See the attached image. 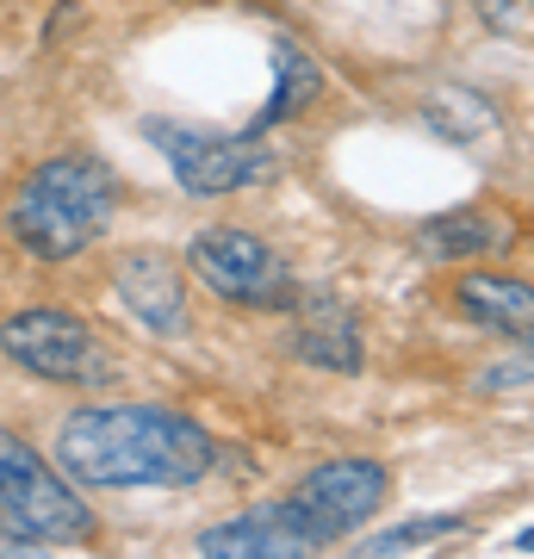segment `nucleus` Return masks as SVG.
Returning <instances> with one entry per match:
<instances>
[{"instance_id": "nucleus-2", "label": "nucleus", "mask_w": 534, "mask_h": 559, "mask_svg": "<svg viewBox=\"0 0 534 559\" xmlns=\"http://www.w3.org/2000/svg\"><path fill=\"white\" fill-rule=\"evenodd\" d=\"M124 180L112 175V162H99L94 150H69V156H44L32 175L13 187L7 200V230L25 255L38 261H75L81 249H94L112 218H119Z\"/></svg>"}, {"instance_id": "nucleus-1", "label": "nucleus", "mask_w": 534, "mask_h": 559, "mask_svg": "<svg viewBox=\"0 0 534 559\" xmlns=\"http://www.w3.org/2000/svg\"><path fill=\"white\" fill-rule=\"evenodd\" d=\"M57 466L94 491H150L199 485L218 466V441L162 404H87L57 429Z\"/></svg>"}, {"instance_id": "nucleus-11", "label": "nucleus", "mask_w": 534, "mask_h": 559, "mask_svg": "<svg viewBox=\"0 0 534 559\" xmlns=\"http://www.w3.org/2000/svg\"><path fill=\"white\" fill-rule=\"evenodd\" d=\"M454 305L466 311L473 323L497 330V336L515 342V355H529V318H534V299L522 280H503V274H460V293Z\"/></svg>"}, {"instance_id": "nucleus-5", "label": "nucleus", "mask_w": 534, "mask_h": 559, "mask_svg": "<svg viewBox=\"0 0 534 559\" xmlns=\"http://www.w3.org/2000/svg\"><path fill=\"white\" fill-rule=\"evenodd\" d=\"M187 267L199 274V286L212 293V299L237 305V311H293L298 305V280L286 267V255H274L261 237L249 230H199L187 242Z\"/></svg>"}, {"instance_id": "nucleus-8", "label": "nucleus", "mask_w": 534, "mask_h": 559, "mask_svg": "<svg viewBox=\"0 0 534 559\" xmlns=\"http://www.w3.org/2000/svg\"><path fill=\"white\" fill-rule=\"evenodd\" d=\"M112 286H119L124 311L150 330V336H180L187 330V286H180V267L156 249H131V255L112 267Z\"/></svg>"}, {"instance_id": "nucleus-4", "label": "nucleus", "mask_w": 534, "mask_h": 559, "mask_svg": "<svg viewBox=\"0 0 534 559\" xmlns=\"http://www.w3.org/2000/svg\"><path fill=\"white\" fill-rule=\"evenodd\" d=\"M0 348L13 367L38 373L50 385H112L119 360L94 336V323L62 311V305H25L0 323Z\"/></svg>"}, {"instance_id": "nucleus-10", "label": "nucleus", "mask_w": 534, "mask_h": 559, "mask_svg": "<svg viewBox=\"0 0 534 559\" xmlns=\"http://www.w3.org/2000/svg\"><path fill=\"white\" fill-rule=\"evenodd\" d=\"M199 554L212 559H298V554H317L311 540L293 528V516L280 510V503H261V510H242V516L218 522V528H205L199 535Z\"/></svg>"}, {"instance_id": "nucleus-6", "label": "nucleus", "mask_w": 534, "mask_h": 559, "mask_svg": "<svg viewBox=\"0 0 534 559\" xmlns=\"http://www.w3.org/2000/svg\"><path fill=\"white\" fill-rule=\"evenodd\" d=\"M385 491H392V479H385L379 460L342 454V460L311 466V473L280 498V510L293 516V528L311 540V547H336V540L360 535V522L385 503Z\"/></svg>"}, {"instance_id": "nucleus-14", "label": "nucleus", "mask_w": 534, "mask_h": 559, "mask_svg": "<svg viewBox=\"0 0 534 559\" xmlns=\"http://www.w3.org/2000/svg\"><path fill=\"white\" fill-rule=\"evenodd\" d=\"M448 535H466L460 516H423V522H397L385 535L367 540V554H404V547H429V540H448Z\"/></svg>"}, {"instance_id": "nucleus-13", "label": "nucleus", "mask_w": 534, "mask_h": 559, "mask_svg": "<svg viewBox=\"0 0 534 559\" xmlns=\"http://www.w3.org/2000/svg\"><path fill=\"white\" fill-rule=\"evenodd\" d=\"M317 94H323V69H317V57L298 38H274V94H268V106L256 112L249 131H268V124L298 119Z\"/></svg>"}, {"instance_id": "nucleus-7", "label": "nucleus", "mask_w": 534, "mask_h": 559, "mask_svg": "<svg viewBox=\"0 0 534 559\" xmlns=\"http://www.w3.org/2000/svg\"><path fill=\"white\" fill-rule=\"evenodd\" d=\"M143 138L156 143L175 180L199 200H218V193H242L261 187L274 175V150L261 143V131L224 138V131H199V124H175V119H143Z\"/></svg>"}, {"instance_id": "nucleus-12", "label": "nucleus", "mask_w": 534, "mask_h": 559, "mask_svg": "<svg viewBox=\"0 0 534 559\" xmlns=\"http://www.w3.org/2000/svg\"><path fill=\"white\" fill-rule=\"evenodd\" d=\"M515 230L503 218H491V212H478V205H460V212H441V218H429L423 230H416V242H423V255L429 261H460V255H491V249H503Z\"/></svg>"}, {"instance_id": "nucleus-3", "label": "nucleus", "mask_w": 534, "mask_h": 559, "mask_svg": "<svg viewBox=\"0 0 534 559\" xmlns=\"http://www.w3.org/2000/svg\"><path fill=\"white\" fill-rule=\"evenodd\" d=\"M0 528L32 547H81L94 540V510L25 436L0 429Z\"/></svg>"}, {"instance_id": "nucleus-9", "label": "nucleus", "mask_w": 534, "mask_h": 559, "mask_svg": "<svg viewBox=\"0 0 534 559\" xmlns=\"http://www.w3.org/2000/svg\"><path fill=\"white\" fill-rule=\"evenodd\" d=\"M293 355L311 360V367H330V373H360L367 367V336H360L355 311L342 299H298L293 305Z\"/></svg>"}]
</instances>
